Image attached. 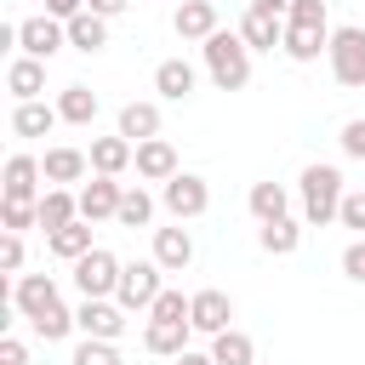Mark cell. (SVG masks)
Segmentation results:
<instances>
[{"label": "cell", "mask_w": 365, "mask_h": 365, "mask_svg": "<svg viewBox=\"0 0 365 365\" xmlns=\"http://www.w3.org/2000/svg\"><path fill=\"white\" fill-rule=\"evenodd\" d=\"M200 51H205V74H211L217 91H245V86H251V46H245L240 34L217 29Z\"/></svg>", "instance_id": "1"}, {"label": "cell", "mask_w": 365, "mask_h": 365, "mask_svg": "<svg viewBox=\"0 0 365 365\" xmlns=\"http://www.w3.org/2000/svg\"><path fill=\"white\" fill-rule=\"evenodd\" d=\"M342 171L336 165H302V222L308 228H325V222H336V211H342Z\"/></svg>", "instance_id": "2"}, {"label": "cell", "mask_w": 365, "mask_h": 365, "mask_svg": "<svg viewBox=\"0 0 365 365\" xmlns=\"http://www.w3.org/2000/svg\"><path fill=\"white\" fill-rule=\"evenodd\" d=\"M285 11H291V0H245L240 40H245L251 51H274V46H285Z\"/></svg>", "instance_id": "3"}, {"label": "cell", "mask_w": 365, "mask_h": 365, "mask_svg": "<svg viewBox=\"0 0 365 365\" xmlns=\"http://www.w3.org/2000/svg\"><path fill=\"white\" fill-rule=\"evenodd\" d=\"M331 80L336 86H348V91H359L365 86V29L359 23H348V29H331Z\"/></svg>", "instance_id": "4"}, {"label": "cell", "mask_w": 365, "mask_h": 365, "mask_svg": "<svg viewBox=\"0 0 365 365\" xmlns=\"http://www.w3.org/2000/svg\"><path fill=\"white\" fill-rule=\"evenodd\" d=\"M68 46V23L40 11V17H23L17 23V57H34V63H51L57 51Z\"/></svg>", "instance_id": "5"}, {"label": "cell", "mask_w": 365, "mask_h": 365, "mask_svg": "<svg viewBox=\"0 0 365 365\" xmlns=\"http://www.w3.org/2000/svg\"><path fill=\"white\" fill-rule=\"evenodd\" d=\"M160 274H165V268H160L154 257H148V262H125V268H120V291H114V302H120L125 314L154 308V297L165 291V285H160Z\"/></svg>", "instance_id": "6"}, {"label": "cell", "mask_w": 365, "mask_h": 365, "mask_svg": "<svg viewBox=\"0 0 365 365\" xmlns=\"http://www.w3.org/2000/svg\"><path fill=\"white\" fill-rule=\"evenodd\" d=\"M160 205H165L177 222H194V217H205V205H211V182L194 177V171H177V177L160 188Z\"/></svg>", "instance_id": "7"}, {"label": "cell", "mask_w": 365, "mask_h": 365, "mask_svg": "<svg viewBox=\"0 0 365 365\" xmlns=\"http://www.w3.org/2000/svg\"><path fill=\"white\" fill-rule=\"evenodd\" d=\"M120 268H125V262L97 245V251H86V257L74 262V291H80V297H114V291H120Z\"/></svg>", "instance_id": "8"}, {"label": "cell", "mask_w": 365, "mask_h": 365, "mask_svg": "<svg viewBox=\"0 0 365 365\" xmlns=\"http://www.w3.org/2000/svg\"><path fill=\"white\" fill-rule=\"evenodd\" d=\"M74 325H80V336L120 342V336H125V308H120L114 297H80V308H74Z\"/></svg>", "instance_id": "9"}, {"label": "cell", "mask_w": 365, "mask_h": 365, "mask_svg": "<svg viewBox=\"0 0 365 365\" xmlns=\"http://www.w3.org/2000/svg\"><path fill=\"white\" fill-rule=\"evenodd\" d=\"M6 302L34 325V319H40V314H51L63 297H57V279H51V274H17V279H11V291H6Z\"/></svg>", "instance_id": "10"}, {"label": "cell", "mask_w": 365, "mask_h": 365, "mask_svg": "<svg viewBox=\"0 0 365 365\" xmlns=\"http://www.w3.org/2000/svg\"><path fill=\"white\" fill-rule=\"evenodd\" d=\"M228 319H234V297H228V291H217V285L194 291V302H188V325H194V331L222 336V331H234Z\"/></svg>", "instance_id": "11"}, {"label": "cell", "mask_w": 365, "mask_h": 365, "mask_svg": "<svg viewBox=\"0 0 365 365\" xmlns=\"http://www.w3.org/2000/svg\"><path fill=\"white\" fill-rule=\"evenodd\" d=\"M40 160L34 154H11L6 160V171H0V200H29V205H40Z\"/></svg>", "instance_id": "12"}, {"label": "cell", "mask_w": 365, "mask_h": 365, "mask_svg": "<svg viewBox=\"0 0 365 365\" xmlns=\"http://www.w3.org/2000/svg\"><path fill=\"white\" fill-rule=\"evenodd\" d=\"M177 171H182V165H177V148H171L165 137L137 143V177H143V182H160V188H165Z\"/></svg>", "instance_id": "13"}, {"label": "cell", "mask_w": 365, "mask_h": 365, "mask_svg": "<svg viewBox=\"0 0 365 365\" xmlns=\"http://www.w3.org/2000/svg\"><path fill=\"white\" fill-rule=\"evenodd\" d=\"M120 182L114 177H97L91 171V182H80V217L86 222H103V217H120Z\"/></svg>", "instance_id": "14"}, {"label": "cell", "mask_w": 365, "mask_h": 365, "mask_svg": "<svg viewBox=\"0 0 365 365\" xmlns=\"http://www.w3.org/2000/svg\"><path fill=\"white\" fill-rule=\"evenodd\" d=\"M154 262L165 268V274H182L188 262H194V234L177 222V228H154Z\"/></svg>", "instance_id": "15"}, {"label": "cell", "mask_w": 365, "mask_h": 365, "mask_svg": "<svg viewBox=\"0 0 365 365\" xmlns=\"http://www.w3.org/2000/svg\"><path fill=\"white\" fill-rule=\"evenodd\" d=\"M171 29H177L182 40H200V46H205L222 23H217V6H211V0H182L177 17H171Z\"/></svg>", "instance_id": "16"}, {"label": "cell", "mask_w": 365, "mask_h": 365, "mask_svg": "<svg viewBox=\"0 0 365 365\" xmlns=\"http://www.w3.org/2000/svg\"><path fill=\"white\" fill-rule=\"evenodd\" d=\"M6 91H11V103H40V91H46V63L11 57V63H6Z\"/></svg>", "instance_id": "17"}, {"label": "cell", "mask_w": 365, "mask_h": 365, "mask_svg": "<svg viewBox=\"0 0 365 365\" xmlns=\"http://www.w3.org/2000/svg\"><path fill=\"white\" fill-rule=\"evenodd\" d=\"M125 165H137V143H125L120 131L114 137H91V171L97 177H120Z\"/></svg>", "instance_id": "18"}, {"label": "cell", "mask_w": 365, "mask_h": 365, "mask_svg": "<svg viewBox=\"0 0 365 365\" xmlns=\"http://www.w3.org/2000/svg\"><path fill=\"white\" fill-rule=\"evenodd\" d=\"M40 171H46V188H68V182H80L91 171V154H80V148H46Z\"/></svg>", "instance_id": "19"}, {"label": "cell", "mask_w": 365, "mask_h": 365, "mask_svg": "<svg viewBox=\"0 0 365 365\" xmlns=\"http://www.w3.org/2000/svg\"><path fill=\"white\" fill-rule=\"evenodd\" d=\"M188 319H148V331H143V348L148 354H160V359H177V354H188Z\"/></svg>", "instance_id": "20"}, {"label": "cell", "mask_w": 365, "mask_h": 365, "mask_svg": "<svg viewBox=\"0 0 365 365\" xmlns=\"http://www.w3.org/2000/svg\"><path fill=\"white\" fill-rule=\"evenodd\" d=\"M194 86H200V74H194V63H182V57H165V63L154 68V91H160L165 103L194 97Z\"/></svg>", "instance_id": "21"}, {"label": "cell", "mask_w": 365, "mask_h": 365, "mask_svg": "<svg viewBox=\"0 0 365 365\" xmlns=\"http://www.w3.org/2000/svg\"><path fill=\"white\" fill-rule=\"evenodd\" d=\"M68 222H80V194H74V188H46V194H40V228L57 234V228H68Z\"/></svg>", "instance_id": "22"}, {"label": "cell", "mask_w": 365, "mask_h": 365, "mask_svg": "<svg viewBox=\"0 0 365 365\" xmlns=\"http://www.w3.org/2000/svg\"><path fill=\"white\" fill-rule=\"evenodd\" d=\"M57 120H63V114H57V103H46V97H40V103H17V108H11V137H46Z\"/></svg>", "instance_id": "23"}, {"label": "cell", "mask_w": 365, "mask_h": 365, "mask_svg": "<svg viewBox=\"0 0 365 365\" xmlns=\"http://www.w3.org/2000/svg\"><path fill=\"white\" fill-rule=\"evenodd\" d=\"M68 46H74V51H86V57H97V51L108 46V17H97V11L68 17Z\"/></svg>", "instance_id": "24"}, {"label": "cell", "mask_w": 365, "mask_h": 365, "mask_svg": "<svg viewBox=\"0 0 365 365\" xmlns=\"http://www.w3.org/2000/svg\"><path fill=\"white\" fill-rule=\"evenodd\" d=\"M120 137H125V143L160 137V103H125V108H120Z\"/></svg>", "instance_id": "25"}, {"label": "cell", "mask_w": 365, "mask_h": 365, "mask_svg": "<svg viewBox=\"0 0 365 365\" xmlns=\"http://www.w3.org/2000/svg\"><path fill=\"white\" fill-rule=\"evenodd\" d=\"M251 217L257 222H279V217H291V194H285V182H251Z\"/></svg>", "instance_id": "26"}, {"label": "cell", "mask_w": 365, "mask_h": 365, "mask_svg": "<svg viewBox=\"0 0 365 365\" xmlns=\"http://www.w3.org/2000/svg\"><path fill=\"white\" fill-rule=\"evenodd\" d=\"M46 251H51V257H63V262H80L86 251H97V245H91V222L80 217V222H68V228L46 234Z\"/></svg>", "instance_id": "27"}, {"label": "cell", "mask_w": 365, "mask_h": 365, "mask_svg": "<svg viewBox=\"0 0 365 365\" xmlns=\"http://www.w3.org/2000/svg\"><path fill=\"white\" fill-rule=\"evenodd\" d=\"M291 63H314L319 51H331V29H291L285 23V46H279Z\"/></svg>", "instance_id": "28"}, {"label": "cell", "mask_w": 365, "mask_h": 365, "mask_svg": "<svg viewBox=\"0 0 365 365\" xmlns=\"http://www.w3.org/2000/svg\"><path fill=\"white\" fill-rule=\"evenodd\" d=\"M97 108H103V103H97L91 86H63V91H57V114H63L68 125H91Z\"/></svg>", "instance_id": "29"}, {"label": "cell", "mask_w": 365, "mask_h": 365, "mask_svg": "<svg viewBox=\"0 0 365 365\" xmlns=\"http://www.w3.org/2000/svg\"><path fill=\"white\" fill-rule=\"evenodd\" d=\"M257 245H262L268 257H291V251L302 245V222H291V217H279V222H262V228H257Z\"/></svg>", "instance_id": "30"}, {"label": "cell", "mask_w": 365, "mask_h": 365, "mask_svg": "<svg viewBox=\"0 0 365 365\" xmlns=\"http://www.w3.org/2000/svg\"><path fill=\"white\" fill-rule=\"evenodd\" d=\"M211 359L217 365H251L257 359V342L245 331H222V336H211Z\"/></svg>", "instance_id": "31"}, {"label": "cell", "mask_w": 365, "mask_h": 365, "mask_svg": "<svg viewBox=\"0 0 365 365\" xmlns=\"http://www.w3.org/2000/svg\"><path fill=\"white\" fill-rule=\"evenodd\" d=\"M114 222H120V228H148V222H154V200H148V188H125Z\"/></svg>", "instance_id": "32"}, {"label": "cell", "mask_w": 365, "mask_h": 365, "mask_svg": "<svg viewBox=\"0 0 365 365\" xmlns=\"http://www.w3.org/2000/svg\"><path fill=\"white\" fill-rule=\"evenodd\" d=\"M40 222V205H29V200H0V228L6 234H23V228H34Z\"/></svg>", "instance_id": "33"}, {"label": "cell", "mask_w": 365, "mask_h": 365, "mask_svg": "<svg viewBox=\"0 0 365 365\" xmlns=\"http://www.w3.org/2000/svg\"><path fill=\"white\" fill-rule=\"evenodd\" d=\"M68 331H80V325H74V314H68L63 302H57L51 314H40V319H34V336H40V342H63Z\"/></svg>", "instance_id": "34"}, {"label": "cell", "mask_w": 365, "mask_h": 365, "mask_svg": "<svg viewBox=\"0 0 365 365\" xmlns=\"http://www.w3.org/2000/svg\"><path fill=\"white\" fill-rule=\"evenodd\" d=\"M68 365H125V359H120V348H114V342H97V336H86V342L74 348V359H68Z\"/></svg>", "instance_id": "35"}, {"label": "cell", "mask_w": 365, "mask_h": 365, "mask_svg": "<svg viewBox=\"0 0 365 365\" xmlns=\"http://www.w3.org/2000/svg\"><path fill=\"white\" fill-rule=\"evenodd\" d=\"M285 23H291V29H331V23H325V0H291Z\"/></svg>", "instance_id": "36"}, {"label": "cell", "mask_w": 365, "mask_h": 365, "mask_svg": "<svg viewBox=\"0 0 365 365\" xmlns=\"http://www.w3.org/2000/svg\"><path fill=\"white\" fill-rule=\"evenodd\" d=\"M336 222H342V228H354V234L365 240V188H348V194H342V211H336Z\"/></svg>", "instance_id": "37"}, {"label": "cell", "mask_w": 365, "mask_h": 365, "mask_svg": "<svg viewBox=\"0 0 365 365\" xmlns=\"http://www.w3.org/2000/svg\"><path fill=\"white\" fill-rule=\"evenodd\" d=\"M188 302L194 297H182V291H160L154 308H148V319H188Z\"/></svg>", "instance_id": "38"}, {"label": "cell", "mask_w": 365, "mask_h": 365, "mask_svg": "<svg viewBox=\"0 0 365 365\" xmlns=\"http://www.w3.org/2000/svg\"><path fill=\"white\" fill-rule=\"evenodd\" d=\"M17 268H23V234H0V274L17 279Z\"/></svg>", "instance_id": "39"}, {"label": "cell", "mask_w": 365, "mask_h": 365, "mask_svg": "<svg viewBox=\"0 0 365 365\" xmlns=\"http://www.w3.org/2000/svg\"><path fill=\"white\" fill-rule=\"evenodd\" d=\"M336 143H342V154H348V160H365V120H348Z\"/></svg>", "instance_id": "40"}, {"label": "cell", "mask_w": 365, "mask_h": 365, "mask_svg": "<svg viewBox=\"0 0 365 365\" xmlns=\"http://www.w3.org/2000/svg\"><path fill=\"white\" fill-rule=\"evenodd\" d=\"M342 274H348L354 285H365V240H354V245L342 251Z\"/></svg>", "instance_id": "41"}, {"label": "cell", "mask_w": 365, "mask_h": 365, "mask_svg": "<svg viewBox=\"0 0 365 365\" xmlns=\"http://www.w3.org/2000/svg\"><path fill=\"white\" fill-rule=\"evenodd\" d=\"M0 365H29V348L17 336H0Z\"/></svg>", "instance_id": "42"}, {"label": "cell", "mask_w": 365, "mask_h": 365, "mask_svg": "<svg viewBox=\"0 0 365 365\" xmlns=\"http://www.w3.org/2000/svg\"><path fill=\"white\" fill-rule=\"evenodd\" d=\"M46 11L68 23V17H80V11H86V0H46Z\"/></svg>", "instance_id": "43"}, {"label": "cell", "mask_w": 365, "mask_h": 365, "mask_svg": "<svg viewBox=\"0 0 365 365\" xmlns=\"http://www.w3.org/2000/svg\"><path fill=\"white\" fill-rule=\"evenodd\" d=\"M131 0H86V11H97V17H120Z\"/></svg>", "instance_id": "44"}, {"label": "cell", "mask_w": 365, "mask_h": 365, "mask_svg": "<svg viewBox=\"0 0 365 365\" xmlns=\"http://www.w3.org/2000/svg\"><path fill=\"white\" fill-rule=\"evenodd\" d=\"M177 365H217V359H211V354H194V348H188V354H177Z\"/></svg>", "instance_id": "45"}]
</instances>
